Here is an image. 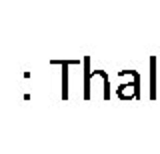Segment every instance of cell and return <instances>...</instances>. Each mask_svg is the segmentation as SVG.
<instances>
[]
</instances>
